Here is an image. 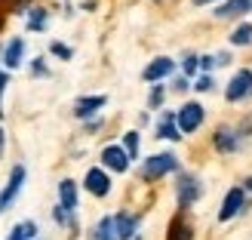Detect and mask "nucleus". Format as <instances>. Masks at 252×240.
Listing matches in <instances>:
<instances>
[{"label":"nucleus","instance_id":"obj_1","mask_svg":"<svg viewBox=\"0 0 252 240\" xmlns=\"http://www.w3.org/2000/svg\"><path fill=\"white\" fill-rule=\"evenodd\" d=\"M169 172H179V157H175L172 151L151 154L142 163V179L145 182H157V179H163V175H169Z\"/></svg>","mask_w":252,"mask_h":240},{"label":"nucleus","instance_id":"obj_2","mask_svg":"<svg viewBox=\"0 0 252 240\" xmlns=\"http://www.w3.org/2000/svg\"><path fill=\"white\" fill-rule=\"evenodd\" d=\"M200 197H203V185H200V179L191 175V172H182L179 182H175V200H179V209L194 206Z\"/></svg>","mask_w":252,"mask_h":240},{"label":"nucleus","instance_id":"obj_3","mask_svg":"<svg viewBox=\"0 0 252 240\" xmlns=\"http://www.w3.org/2000/svg\"><path fill=\"white\" fill-rule=\"evenodd\" d=\"M203 120H206V108L200 105V102H185L179 111H175V123H179V130H182V136L188 133H197L200 126H203Z\"/></svg>","mask_w":252,"mask_h":240},{"label":"nucleus","instance_id":"obj_4","mask_svg":"<svg viewBox=\"0 0 252 240\" xmlns=\"http://www.w3.org/2000/svg\"><path fill=\"white\" fill-rule=\"evenodd\" d=\"M252 96V71H237L234 77L228 80V90H224V99H228L231 105H237V102H243V99H249Z\"/></svg>","mask_w":252,"mask_h":240},{"label":"nucleus","instance_id":"obj_5","mask_svg":"<svg viewBox=\"0 0 252 240\" xmlns=\"http://www.w3.org/2000/svg\"><path fill=\"white\" fill-rule=\"evenodd\" d=\"M83 188H86L93 197H108V194H111V175H108V170L93 167L90 172L83 175Z\"/></svg>","mask_w":252,"mask_h":240},{"label":"nucleus","instance_id":"obj_6","mask_svg":"<svg viewBox=\"0 0 252 240\" xmlns=\"http://www.w3.org/2000/svg\"><path fill=\"white\" fill-rule=\"evenodd\" d=\"M22 185H25V167H22V163H16V167H12V172H9V185L0 191V212L12 206V200L19 197Z\"/></svg>","mask_w":252,"mask_h":240},{"label":"nucleus","instance_id":"obj_7","mask_svg":"<svg viewBox=\"0 0 252 240\" xmlns=\"http://www.w3.org/2000/svg\"><path fill=\"white\" fill-rule=\"evenodd\" d=\"M102 167L111 172H126L129 170V154L123 151V145H105L102 148Z\"/></svg>","mask_w":252,"mask_h":240},{"label":"nucleus","instance_id":"obj_8","mask_svg":"<svg viewBox=\"0 0 252 240\" xmlns=\"http://www.w3.org/2000/svg\"><path fill=\"white\" fill-rule=\"evenodd\" d=\"M172 71H175V62H172L169 56H157V59H151L148 65H145L142 77H145L148 83H160L163 77H169Z\"/></svg>","mask_w":252,"mask_h":240},{"label":"nucleus","instance_id":"obj_9","mask_svg":"<svg viewBox=\"0 0 252 240\" xmlns=\"http://www.w3.org/2000/svg\"><path fill=\"white\" fill-rule=\"evenodd\" d=\"M212 145H216L219 154H234V151L240 148V133L231 130V126H219V130L212 133Z\"/></svg>","mask_w":252,"mask_h":240},{"label":"nucleus","instance_id":"obj_10","mask_svg":"<svg viewBox=\"0 0 252 240\" xmlns=\"http://www.w3.org/2000/svg\"><path fill=\"white\" fill-rule=\"evenodd\" d=\"M243 204H246L243 188H231V191L224 194V204H221V209H219V219H221V222H231L237 212H243Z\"/></svg>","mask_w":252,"mask_h":240},{"label":"nucleus","instance_id":"obj_11","mask_svg":"<svg viewBox=\"0 0 252 240\" xmlns=\"http://www.w3.org/2000/svg\"><path fill=\"white\" fill-rule=\"evenodd\" d=\"M108 105V96H83L74 102V114H77L80 120H90L93 114H98V108Z\"/></svg>","mask_w":252,"mask_h":240},{"label":"nucleus","instance_id":"obj_12","mask_svg":"<svg viewBox=\"0 0 252 240\" xmlns=\"http://www.w3.org/2000/svg\"><path fill=\"white\" fill-rule=\"evenodd\" d=\"M114 231H117V240H135V231H138V216L120 209L114 216Z\"/></svg>","mask_w":252,"mask_h":240},{"label":"nucleus","instance_id":"obj_13","mask_svg":"<svg viewBox=\"0 0 252 240\" xmlns=\"http://www.w3.org/2000/svg\"><path fill=\"white\" fill-rule=\"evenodd\" d=\"M157 138H169V142H179L182 138V130H179V123H175V114L172 111H163L160 120H157Z\"/></svg>","mask_w":252,"mask_h":240},{"label":"nucleus","instance_id":"obj_14","mask_svg":"<svg viewBox=\"0 0 252 240\" xmlns=\"http://www.w3.org/2000/svg\"><path fill=\"white\" fill-rule=\"evenodd\" d=\"M22 59H25V40H22V37H12V40L3 46V59H0V62L12 71V68L22 65Z\"/></svg>","mask_w":252,"mask_h":240},{"label":"nucleus","instance_id":"obj_15","mask_svg":"<svg viewBox=\"0 0 252 240\" xmlns=\"http://www.w3.org/2000/svg\"><path fill=\"white\" fill-rule=\"evenodd\" d=\"M166 240H194V228H191V222H188L182 212H179V216H172Z\"/></svg>","mask_w":252,"mask_h":240},{"label":"nucleus","instance_id":"obj_16","mask_svg":"<svg viewBox=\"0 0 252 240\" xmlns=\"http://www.w3.org/2000/svg\"><path fill=\"white\" fill-rule=\"evenodd\" d=\"M252 9V0H224V3L216 9V19H237L243 12Z\"/></svg>","mask_w":252,"mask_h":240},{"label":"nucleus","instance_id":"obj_17","mask_svg":"<svg viewBox=\"0 0 252 240\" xmlns=\"http://www.w3.org/2000/svg\"><path fill=\"white\" fill-rule=\"evenodd\" d=\"M59 204L65 206L68 212L77 209V185H74L71 179H62L59 182Z\"/></svg>","mask_w":252,"mask_h":240},{"label":"nucleus","instance_id":"obj_18","mask_svg":"<svg viewBox=\"0 0 252 240\" xmlns=\"http://www.w3.org/2000/svg\"><path fill=\"white\" fill-rule=\"evenodd\" d=\"M90 240H117V231H114V216L98 219V225L90 231Z\"/></svg>","mask_w":252,"mask_h":240},{"label":"nucleus","instance_id":"obj_19","mask_svg":"<svg viewBox=\"0 0 252 240\" xmlns=\"http://www.w3.org/2000/svg\"><path fill=\"white\" fill-rule=\"evenodd\" d=\"M46 22H49V16H46V9H43V6L28 9V31H43V28H46Z\"/></svg>","mask_w":252,"mask_h":240},{"label":"nucleus","instance_id":"obj_20","mask_svg":"<svg viewBox=\"0 0 252 240\" xmlns=\"http://www.w3.org/2000/svg\"><path fill=\"white\" fill-rule=\"evenodd\" d=\"M252 43V25L243 22V25H237L234 34H231V46H249Z\"/></svg>","mask_w":252,"mask_h":240},{"label":"nucleus","instance_id":"obj_21","mask_svg":"<svg viewBox=\"0 0 252 240\" xmlns=\"http://www.w3.org/2000/svg\"><path fill=\"white\" fill-rule=\"evenodd\" d=\"M138 148H142V138H138V130H129L123 136V151L129 154V160H138Z\"/></svg>","mask_w":252,"mask_h":240},{"label":"nucleus","instance_id":"obj_22","mask_svg":"<svg viewBox=\"0 0 252 240\" xmlns=\"http://www.w3.org/2000/svg\"><path fill=\"white\" fill-rule=\"evenodd\" d=\"M163 99H166V86L163 83H154L151 86V93H148V108H163Z\"/></svg>","mask_w":252,"mask_h":240},{"label":"nucleus","instance_id":"obj_23","mask_svg":"<svg viewBox=\"0 0 252 240\" xmlns=\"http://www.w3.org/2000/svg\"><path fill=\"white\" fill-rule=\"evenodd\" d=\"M53 219H56V225H62V228H65V225H68V228H77V222H74V212H68L62 204L53 209Z\"/></svg>","mask_w":252,"mask_h":240},{"label":"nucleus","instance_id":"obj_24","mask_svg":"<svg viewBox=\"0 0 252 240\" xmlns=\"http://www.w3.org/2000/svg\"><path fill=\"white\" fill-rule=\"evenodd\" d=\"M49 53H53L56 59H62V62H71V59H74V49H71L68 43H62V40H53V43H49Z\"/></svg>","mask_w":252,"mask_h":240},{"label":"nucleus","instance_id":"obj_25","mask_svg":"<svg viewBox=\"0 0 252 240\" xmlns=\"http://www.w3.org/2000/svg\"><path fill=\"white\" fill-rule=\"evenodd\" d=\"M197 68H200V56L188 53V56L182 59V71H185V77H194V74H197Z\"/></svg>","mask_w":252,"mask_h":240},{"label":"nucleus","instance_id":"obj_26","mask_svg":"<svg viewBox=\"0 0 252 240\" xmlns=\"http://www.w3.org/2000/svg\"><path fill=\"white\" fill-rule=\"evenodd\" d=\"M31 74H34V77H49V68H46V62L40 56L31 62Z\"/></svg>","mask_w":252,"mask_h":240},{"label":"nucleus","instance_id":"obj_27","mask_svg":"<svg viewBox=\"0 0 252 240\" xmlns=\"http://www.w3.org/2000/svg\"><path fill=\"white\" fill-rule=\"evenodd\" d=\"M212 86H216V80H212L209 74H200V77H197V83H194V90H197V93H209Z\"/></svg>","mask_w":252,"mask_h":240},{"label":"nucleus","instance_id":"obj_28","mask_svg":"<svg viewBox=\"0 0 252 240\" xmlns=\"http://www.w3.org/2000/svg\"><path fill=\"white\" fill-rule=\"evenodd\" d=\"M6 86H9V74L0 71V117H3V93H6Z\"/></svg>","mask_w":252,"mask_h":240},{"label":"nucleus","instance_id":"obj_29","mask_svg":"<svg viewBox=\"0 0 252 240\" xmlns=\"http://www.w3.org/2000/svg\"><path fill=\"white\" fill-rule=\"evenodd\" d=\"M6 240H28V234H25V225L19 222V225H16V228H12V231L6 234Z\"/></svg>","mask_w":252,"mask_h":240},{"label":"nucleus","instance_id":"obj_30","mask_svg":"<svg viewBox=\"0 0 252 240\" xmlns=\"http://www.w3.org/2000/svg\"><path fill=\"white\" fill-rule=\"evenodd\" d=\"M219 62H216V56H200V68H203V74H209L212 68H216Z\"/></svg>","mask_w":252,"mask_h":240},{"label":"nucleus","instance_id":"obj_31","mask_svg":"<svg viewBox=\"0 0 252 240\" xmlns=\"http://www.w3.org/2000/svg\"><path fill=\"white\" fill-rule=\"evenodd\" d=\"M188 86H191V80H188L185 74H182V77H175V80H172V90H175V93H185Z\"/></svg>","mask_w":252,"mask_h":240},{"label":"nucleus","instance_id":"obj_32","mask_svg":"<svg viewBox=\"0 0 252 240\" xmlns=\"http://www.w3.org/2000/svg\"><path fill=\"white\" fill-rule=\"evenodd\" d=\"M237 133H240V136H252V111H249V117L240 123V130H237Z\"/></svg>","mask_w":252,"mask_h":240},{"label":"nucleus","instance_id":"obj_33","mask_svg":"<svg viewBox=\"0 0 252 240\" xmlns=\"http://www.w3.org/2000/svg\"><path fill=\"white\" fill-rule=\"evenodd\" d=\"M98 126H102V120H98V117H95V120H86V133H95Z\"/></svg>","mask_w":252,"mask_h":240},{"label":"nucleus","instance_id":"obj_34","mask_svg":"<svg viewBox=\"0 0 252 240\" xmlns=\"http://www.w3.org/2000/svg\"><path fill=\"white\" fill-rule=\"evenodd\" d=\"M194 6H203V3H212V0H191Z\"/></svg>","mask_w":252,"mask_h":240},{"label":"nucleus","instance_id":"obj_35","mask_svg":"<svg viewBox=\"0 0 252 240\" xmlns=\"http://www.w3.org/2000/svg\"><path fill=\"white\" fill-rule=\"evenodd\" d=\"M0 154H3V130H0Z\"/></svg>","mask_w":252,"mask_h":240},{"label":"nucleus","instance_id":"obj_36","mask_svg":"<svg viewBox=\"0 0 252 240\" xmlns=\"http://www.w3.org/2000/svg\"><path fill=\"white\" fill-rule=\"evenodd\" d=\"M246 191H252V175H249V179H246Z\"/></svg>","mask_w":252,"mask_h":240},{"label":"nucleus","instance_id":"obj_37","mask_svg":"<svg viewBox=\"0 0 252 240\" xmlns=\"http://www.w3.org/2000/svg\"><path fill=\"white\" fill-rule=\"evenodd\" d=\"M135 240H142V237H135Z\"/></svg>","mask_w":252,"mask_h":240}]
</instances>
